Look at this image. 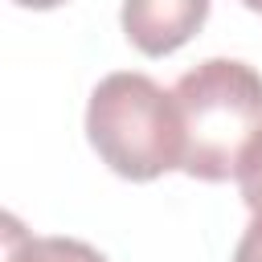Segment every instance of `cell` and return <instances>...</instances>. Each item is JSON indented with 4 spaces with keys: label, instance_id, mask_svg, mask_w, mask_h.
Wrapping results in <instances>:
<instances>
[{
    "label": "cell",
    "instance_id": "1",
    "mask_svg": "<svg viewBox=\"0 0 262 262\" xmlns=\"http://www.w3.org/2000/svg\"><path fill=\"white\" fill-rule=\"evenodd\" d=\"M184 164L180 172L205 184L237 176L242 151L262 131V74L237 57H209L172 86Z\"/></svg>",
    "mask_w": 262,
    "mask_h": 262
},
{
    "label": "cell",
    "instance_id": "2",
    "mask_svg": "<svg viewBox=\"0 0 262 262\" xmlns=\"http://www.w3.org/2000/svg\"><path fill=\"white\" fill-rule=\"evenodd\" d=\"M86 139L123 180H156L184 164V131L172 90L139 70L106 74L86 102Z\"/></svg>",
    "mask_w": 262,
    "mask_h": 262
},
{
    "label": "cell",
    "instance_id": "3",
    "mask_svg": "<svg viewBox=\"0 0 262 262\" xmlns=\"http://www.w3.org/2000/svg\"><path fill=\"white\" fill-rule=\"evenodd\" d=\"M119 20L139 53L168 57L205 29L209 0H123Z\"/></svg>",
    "mask_w": 262,
    "mask_h": 262
},
{
    "label": "cell",
    "instance_id": "4",
    "mask_svg": "<svg viewBox=\"0 0 262 262\" xmlns=\"http://www.w3.org/2000/svg\"><path fill=\"white\" fill-rule=\"evenodd\" d=\"M4 262H106L90 242L78 237H33L8 213L4 217Z\"/></svg>",
    "mask_w": 262,
    "mask_h": 262
},
{
    "label": "cell",
    "instance_id": "5",
    "mask_svg": "<svg viewBox=\"0 0 262 262\" xmlns=\"http://www.w3.org/2000/svg\"><path fill=\"white\" fill-rule=\"evenodd\" d=\"M237 188H242V201L250 213H262V131L250 139V147L242 151V164H237Z\"/></svg>",
    "mask_w": 262,
    "mask_h": 262
},
{
    "label": "cell",
    "instance_id": "6",
    "mask_svg": "<svg viewBox=\"0 0 262 262\" xmlns=\"http://www.w3.org/2000/svg\"><path fill=\"white\" fill-rule=\"evenodd\" d=\"M233 262H262V213H254L250 225H246V233L237 237Z\"/></svg>",
    "mask_w": 262,
    "mask_h": 262
},
{
    "label": "cell",
    "instance_id": "7",
    "mask_svg": "<svg viewBox=\"0 0 262 262\" xmlns=\"http://www.w3.org/2000/svg\"><path fill=\"white\" fill-rule=\"evenodd\" d=\"M16 8H33V12H49V8H57V4H66V0H12Z\"/></svg>",
    "mask_w": 262,
    "mask_h": 262
},
{
    "label": "cell",
    "instance_id": "8",
    "mask_svg": "<svg viewBox=\"0 0 262 262\" xmlns=\"http://www.w3.org/2000/svg\"><path fill=\"white\" fill-rule=\"evenodd\" d=\"M242 4H246L250 12H258V16H262V0H242Z\"/></svg>",
    "mask_w": 262,
    "mask_h": 262
}]
</instances>
